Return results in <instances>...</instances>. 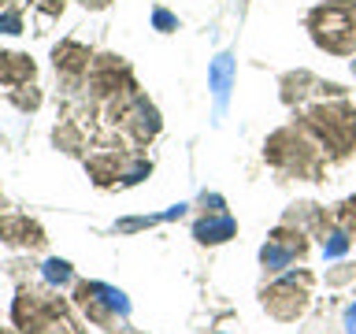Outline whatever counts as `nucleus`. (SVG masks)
Segmentation results:
<instances>
[{"instance_id": "obj_3", "label": "nucleus", "mask_w": 356, "mask_h": 334, "mask_svg": "<svg viewBox=\"0 0 356 334\" xmlns=\"http://www.w3.org/2000/svg\"><path fill=\"white\" fill-rule=\"evenodd\" d=\"M297 119L312 130V138L323 145V156L330 164H341L356 152V108L345 97L316 100L308 108H297Z\"/></svg>"}, {"instance_id": "obj_10", "label": "nucleus", "mask_w": 356, "mask_h": 334, "mask_svg": "<svg viewBox=\"0 0 356 334\" xmlns=\"http://www.w3.org/2000/svg\"><path fill=\"white\" fill-rule=\"evenodd\" d=\"M0 241L8 249H19V253H41L49 238H44V227L38 219L22 216V212H4L0 216Z\"/></svg>"}, {"instance_id": "obj_13", "label": "nucleus", "mask_w": 356, "mask_h": 334, "mask_svg": "<svg viewBox=\"0 0 356 334\" xmlns=\"http://www.w3.org/2000/svg\"><path fill=\"white\" fill-rule=\"evenodd\" d=\"M234 234H238V223H234L230 212H204L193 227V238L200 245H222V241H230Z\"/></svg>"}, {"instance_id": "obj_16", "label": "nucleus", "mask_w": 356, "mask_h": 334, "mask_svg": "<svg viewBox=\"0 0 356 334\" xmlns=\"http://www.w3.org/2000/svg\"><path fill=\"white\" fill-rule=\"evenodd\" d=\"M300 334H345L341 331V301H330L323 312H316V316L300 327Z\"/></svg>"}, {"instance_id": "obj_29", "label": "nucleus", "mask_w": 356, "mask_h": 334, "mask_svg": "<svg viewBox=\"0 0 356 334\" xmlns=\"http://www.w3.org/2000/svg\"><path fill=\"white\" fill-rule=\"evenodd\" d=\"M0 334H19L15 327H0Z\"/></svg>"}, {"instance_id": "obj_8", "label": "nucleus", "mask_w": 356, "mask_h": 334, "mask_svg": "<svg viewBox=\"0 0 356 334\" xmlns=\"http://www.w3.org/2000/svg\"><path fill=\"white\" fill-rule=\"evenodd\" d=\"M52 67H56V74H60L67 97H74L78 89H86V74H89V67H93V52H89V45L67 38L52 49Z\"/></svg>"}, {"instance_id": "obj_30", "label": "nucleus", "mask_w": 356, "mask_h": 334, "mask_svg": "<svg viewBox=\"0 0 356 334\" xmlns=\"http://www.w3.org/2000/svg\"><path fill=\"white\" fill-rule=\"evenodd\" d=\"M119 334H145V331H119Z\"/></svg>"}, {"instance_id": "obj_18", "label": "nucleus", "mask_w": 356, "mask_h": 334, "mask_svg": "<svg viewBox=\"0 0 356 334\" xmlns=\"http://www.w3.org/2000/svg\"><path fill=\"white\" fill-rule=\"evenodd\" d=\"M323 283H327V289H345V286H353V283H356V264H353V260H338L334 267H327Z\"/></svg>"}, {"instance_id": "obj_22", "label": "nucleus", "mask_w": 356, "mask_h": 334, "mask_svg": "<svg viewBox=\"0 0 356 334\" xmlns=\"http://www.w3.org/2000/svg\"><path fill=\"white\" fill-rule=\"evenodd\" d=\"M4 267H8V275L15 278L19 286H22V283H30V278H33V271H38V264H33V260H26V256H15V260H8Z\"/></svg>"}, {"instance_id": "obj_31", "label": "nucleus", "mask_w": 356, "mask_h": 334, "mask_svg": "<svg viewBox=\"0 0 356 334\" xmlns=\"http://www.w3.org/2000/svg\"><path fill=\"white\" fill-rule=\"evenodd\" d=\"M353 74H356V60H353Z\"/></svg>"}, {"instance_id": "obj_7", "label": "nucleus", "mask_w": 356, "mask_h": 334, "mask_svg": "<svg viewBox=\"0 0 356 334\" xmlns=\"http://www.w3.org/2000/svg\"><path fill=\"white\" fill-rule=\"evenodd\" d=\"M278 97H282L286 108H305L312 97H323V100H338L345 97V86L338 82H323L312 71H286L278 78Z\"/></svg>"}, {"instance_id": "obj_9", "label": "nucleus", "mask_w": 356, "mask_h": 334, "mask_svg": "<svg viewBox=\"0 0 356 334\" xmlns=\"http://www.w3.org/2000/svg\"><path fill=\"white\" fill-rule=\"evenodd\" d=\"M122 134H127V141L134 145V149H145L149 141H156L160 138V130H163V119H160V108L152 104L149 97H138L130 104V111L122 116V127H119Z\"/></svg>"}, {"instance_id": "obj_20", "label": "nucleus", "mask_w": 356, "mask_h": 334, "mask_svg": "<svg viewBox=\"0 0 356 334\" xmlns=\"http://www.w3.org/2000/svg\"><path fill=\"white\" fill-rule=\"evenodd\" d=\"M334 223H338V227L353 238V245H356V193L334 205Z\"/></svg>"}, {"instance_id": "obj_15", "label": "nucleus", "mask_w": 356, "mask_h": 334, "mask_svg": "<svg viewBox=\"0 0 356 334\" xmlns=\"http://www.w3.org/2000/svg\"><path fill=\"white\" fill-rule=\"evenodd\" d=\"M52 145L60 152H67V156H82L86 160V130H82V122H78L74 116H63L60 122H56V130H52Z\"/></svg>"}, {"instance_id": "obj_27", "label": "nucleus", "mask_w": 356, "mask_h": 334, "mask_svg": "<svg viewBox=\"0 0 356 334\" xmlns=\"http://www.w3.org/2000/svg\"><path fill=\"white\" fill-rule=\"evenodd\" d=\"M30 4H38V0H0V11H26Z\"/></svg>"}, {"instance_id": "obj_5", "label": "nucleus", "mask_w": 356, "mask_h": 334, "mask_svg": "<svg viewBox=\"0 0 356 334\" xmlns=\"http://www.w3.org/2000/svg\"><path fill=\"white\" fill-rule=\"evenodd\" d=\"M312 286L316 275L308 267H289L260 286V308L278 323H300L312 312Z\"/></svg>"}, {"instance_id": "obj_1", "label": "nucleus", "mask_w": 356, "mask_h": 334, "mask_svg": "<svg viewBox=\"0 0 356 334\" xmlns=\"http://www.w3.org/2000/svg\"><path fill=\"white\" fill-rule=\"evenodd\" d=\"M264 160L275 167L278 175L286 178H305V182H323L327 175V156H323V145L312 138V130L300 119L286 122L267 134L264 141Z\"/></svg>"}, {"instance_id": "obj_6", "label": "nucleus", "mask_w": 356, "mask_h": 334, "mask_svg": "<svg viewBox=\"0 0 356 334\" xmlns=\"http://www.w3.org/2000/svg\"><path fill=\"white\" fill-rule=\"evenodd\" d=\"M71 305L82 312V316L93 323V327L115 334L130 327V301L122 289L108 286V283H74L71 289Z\"/></svg>"}, {"instance_id": "obj_19", "label": "nucleus", "mask_w": 356, "mask_h": 334, "mask_svg": "<svg viewBox=\"0 0 356 334\" xmlns=\"http://www.w3.org/2000/svg\"><path fill=\"white\" fill-rule=\"evenodd\" d=\"M8 100H11L19 111H38L41 100H44V93L30 82V86H19V89H8Z\"/></svg>"}, {"instance_id": "obj_11", "label": "nucleus", "mask_w": 356, "mask_h": 334, "mask_svg": "<svg viewBox=\"0 0 356 334\" xmlns=\"http://www.w3.org/2000/svg\"><path fill=\"white\" fill-rule=\"evenodd\" d=\"M282 223L305 230L308 238H316V241H323L334 227H338V223H334V212H327L323 205H316V200H293V205L282 212Z\"/></svg>"}, {"instance_id": "obj_21", "label": "nucleus", "mask_w": 356, "mask_h": 334, "mask_svg": "<svg viewBox=\"0 0 356 334\" xmlns=\"http://www.w3.org/2000/svg\"><path fill=\"white\" fill-rule=\"evenodd\" d=\"M319 245H323V253H327V260H341V256L353 249V238H349V234H345L341 227H334Z\"/></svg>"}, {"instance_id": "obj_26", "label": "nucleus", "mask_w": 356, "mask_h": 334, "mask_svg": "<svg viewBox=\"0 0 356 334\" xmlns=\"http://www.w3.org/2000/svg\"><path fill=\"white\" fill-rule=\"evenodd\" d=\"M38 15H44V19H60L63 15V8H67V0H38Z\"/></svg>"}, {"instance_id": "obj_25", "label": "nucleus", "mask_w": 356, "mask_h": 334, "mask_svg": "<svg viewBox=\"0 0 356 334\" xmlns=\"http://www.w3.org/2000/svg\"><path fill=\"white\" fill-rule=\"evenodd\" d=\"M152 22H156V30H160V33H171V30H178V19H175L167 8H152Z\"/></svg>"}, {"instance_id": "obj_4", "label": "nucleus", "mask_w": 356, "mask_h": 334, "mask_svg": "<svg viewBox=\"0 0 356 334\" xmlns=\"http://www.w3.org/2000/svg\"><path fill=\"white\" fill-rule=\"evenodd\" d=\"M319 52L327 56H356V0H323L305 15Z\"/></svg>"}, {"instance_id": "obj_28", "label": "nucleus", "mask_w": 356, "mask_h": 334, "mask_svg": "<svg viewBox=\"0 0 356 334\" xmlns=\"http://www.w3.org/2000/svg\"><path fill=\"white\" fill-rule=\"evenodd\" d=\"M86 11H104V8H111V0H78Z\"/></svg>"}, {"instance_id": "obj_12", "label": "nucleus", "mask_w": 356, "mask_h": 334, "mask_svg": "<svg viewBox=\"0 0 356 334\" xmlns=\"http://www.w3.org/2000/svg\"><path fill=\"white\" fill-rule=\"evenodd\" d=\"M33 78H38V63H33L26 52L0 49V86L19 89V86H30Z\"/></svg>"}, {"instance_id": "obj_23", "label": "nucleus", "mask_w": 356, "mask_h": 334, "mask_svg": "<svg viewBox=\"0 0 356 334\" xmlns=\"http://www.w3.org/2000/svg\"><path fill=\"white\" fill-rule=\"evenodd\" d=\"M341 331L345 334H356V289H353V297L341 305Z\"/></svg>"}, {"instance_id": "obj_24", "label": "nucleus", "mask_w": 356, "mask_h": 334, "mask_svg": "<svg viewBox=\"0 0 356 334\" xmlns=\"http://www.w3.org/2000/svg\"><path fill=\"white\" fill-rule=\"evenodd\" d=\"M22 11H0V33H22Z\"/></svg>"}, {"instance_id": "obj_14", "label": "nucleus", "mask_w": 356, "mask_h": 334, "mask_svg": "<svg viewBox=\"0 0 356 334\" xmlns=\"http://www.w3.org/2000/svg\"><path fill=\"white\" fill-rule=\"evenodd\" d=\"M267 241L271 245H278V249H282L289 260H308V253H312V238L305 230H297V227H286V223H278V227L267 234Z\"/></svg>"}, {"instance_id": "obj_2", "label": "nucleus", "mask_w": 356, "mask_h": 334, "mask_svg": "<svg viewBox=\"0 0 356 334\" xmlns=\"http://www.w3.org/2000/svg\"><path fill=\"white\" fill-rule=\"evenodd\" d=\"M11 323L19 334H86L74 319L71 305L56 294L52 286H30L22 283L11 301Z\"/></svg>"}, {"instance_id": "obj_17", "label": "nucleus", "mask_w": 356, "mask_h": 334, "mask_svg": "<svg viewBox=\"0 0 356 334\" xmlns=\"http://www.w3.org/2000/svg\"><path fill=\"white\" fill-rule=\"evenodd\" d=\"M41 278H44V286H52V289H63V286H74L78 278H74V267L60 260V256H52V260H44L41 264Z\"/></svg>"}]
</instances>
